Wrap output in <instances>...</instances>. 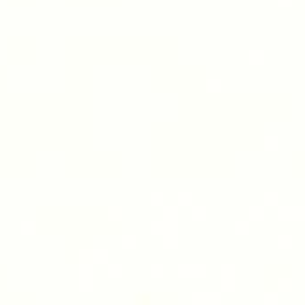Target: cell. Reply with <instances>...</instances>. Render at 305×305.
Segmentation results:
<instances>
[{
    "label": "cell",
    "mask_w": 305,
    "mask_h": 305,
    "mask_svg": "<svg viewBox=\"0 0 305 305\" xmlns=\"http://www.w3.org/2000/svg\"><path fill=\"white\" fill-rule=\"evenodd\" d=\"M162 199H164V198H162V194H160V192L153 194V205H160V203H162Z\"/></svg>",
    "instance_id": "6da1fadb"
}]
</instances>
